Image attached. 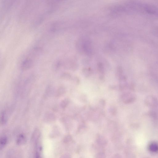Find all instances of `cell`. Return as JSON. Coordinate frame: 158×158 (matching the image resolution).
Instances as JSON below:
<instances>
[{
	"instance_id": "obj_7",
	"label": "cell",
	"mask_w": 158,
	"mask_h": 158,
	"mask_svg": "<svg viewBox=\"0 0 158 158\" xmlns=\"http://www.w3.org/2000/svg\"><path fill=\"white\" fill-rule=\"evenodd\" d=\"M69 101L68 99H65L61 103V106L62 108H65L68 104Z\"/></svg>"
},
{
	"instance_id": "obj_9",
	"label": "cell",
	"mask_w": 158,
	"mask_h": 158,
	"mask_svg": "<svg viewBox=\"0 0 158 158\" xmlns=\"http://www.w3.org/2000/svg\"><path fill=\"white\" fill-rule=\"evenodd\" d=\"M35 158H42L39 153L38 152H36L35 154Z\"/></svg>"
},
{
	"instance_id": "obj_2",
	"label": "cell",
	"mask_w": 158,
	"mask_h": 158,
	"mask_svg": "<svg viewBox=\"0 0 158 158\" xmlns=\"http://www.w3.org/2000/svg\"><path fill=\"white\" fill-rule=\"evenodd\" d=\"M33 61L32 60L27 57L24 60L22 64V69L23 70H27L29 69L32 65Z\"/></svg>"
},
{
	"instance_id": "obj_6",
	"label": "cell",
	"mask_w": 158,
	"mask_h": 158,
	"mask_svg": "<svg viewBox=\"0 0 158 158\" xmlns=\"http://www.w3.org/2000/svg\"><path fill=\"white\" fill-rule=\"evenodd\" d=\"M7 121L6 117L5 112H3L1 116V122L2 124H5Z\"/></svg>"
},
{
	"instance_id": "obj_1",
	"label": "cell",
	"mask_w": 158,
	"mask_h": 158,
	"mask_svg": "<svg viewBox=\"0 0 158 158\" xmlns=\"http://www.w3.org/2000/svg\"><path fill=\"white\" fill-rule=\"evenodd\" d=\"M145 103L148 107L152 108L156 107L158 105L157 98L154 96L150 95L147 96L145 99Z\"/></svg>"
},
{
	"instance_id": "obj_8",
	"label": "cell",
	"mask_w": 158,
	"mask_h": 158,
	"mask_svg": "<svg viewBox=\"0 0 158 158\" xmlns=\"http://www.w3.org/2000/svg\"><path fill=\"white\" fill-rule=\"evenodd\" d=\"M110 112L111 114L115 115L117 113V110L115 107L112 106L110 108Z\"/></svg>"
},
{
	"instance_id": "obj_5",
	"label": "cell",
	"mask_w": 158,
	"mask_h": 158,
	"mask_svg": "<svg viewBox=\"0 0 158 158\" xmlns=\"http://www.w3.org/2000/svg\"><path fill=\"white\" fill-rule=\"evenodd\" d=\"M7 138L6 136H3L1 138L0 140V148H3L7 143Z\"/></svg>"
},
{
	"instance_id": "obj_4",
	"label": "cell",
	"mask_w": 158,
	"mask_h": 158,
	"mask_svg": "<svg viewBox=\"0 0 158 158\" xmlns=\"http://www.w3.org/2000/svg\"><path fill=\"white\" fill-rule=\"evenodd\" d=\"M27 141V138L25 135L23 134H20L16 140V143L18 145H22L25 143Z\"/></svg>"
},
{
	"instance_id": "obj_3",
	"label": "cell",
	"mask_w": 158,
	"mask_h": 158,
	"mask_svg": "<svg viewBox=\"0 0 158 158\" xmlns=\"http://www.w3.org/2000/svg\"><path fill=\"white\" fill-rule=\"evenodd\" d=\"M123 102L126 104H128L133 102L135 99V97L132 94L126 93L123 95Z\"/></svg>"
}]
</instances>
